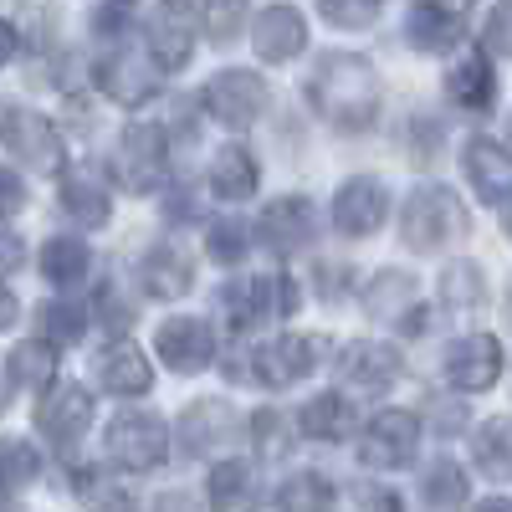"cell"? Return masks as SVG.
<instances>
[{
    "instance_id": "18",
    "label": "cell",
    "mask_w": 512,
    "mask_h": 512,
    "mask_svg": "<svg viewBox=\"0 0 512 512\" xmlns=\"http://www.w3.org/2000/svg\"><path fill=\"white\" fill-rule=\"evenodd\" d=\"M461 164H466V180H472L482 205H507L512 200V154L497 139H472Z\"/></svg>"
},
{
    "instance_id": "51",
    "label": "cell",
    "mask_w": 512,
    "mask_h": 512,
    "mask_svg": "<svg viewBox=\"0 0 512 512\" xmlns=\"http://www.w3.org/2000/svg\"><path fill=\"white\" fill-rule=\"evenodd\" d=\"M318 277H323V287H318V292H323V297H338V277H344V272H338V267H323Z\"/></svg>"
},
{
    "instance_id": "1",
    "label": "cell",
    "mask_w": 512,
    "mask_h": 512,
    "mask_svg": "<svg viewBox=\"0 0 512 512\" xmlns=\"http://www.w3.org/2000/svg\"><path fill=\"white\" fill-rule=\"evenodd\" d=\"M303 93H308V103L323 123L354 128V134H364V128L379 118V103H384V88H379L374 67L354 52H323L308 72Z\"/></svg>"
},
{
    "instance_id": "36",
    "label": "cell",
    "mask_w": 512,
    "mask_h": 512,
    "mask_svg": "<svg viewBox=\"0 0 512 512\" xmlns=\"http://www.w3.org/2000/svg\"><path fill=\"white\" fill-rule=\"evenodd\" d=\"M41 472V461L26 441H0V497H11L16 487H26Z\"/></svg>"
},
{
    "instance_id": "15",
    "label": "cell",
    "mask_w": 512,
    "mask_h": 512,
    "mask_svg": "<svg viewBox=\"0 0 512 512\" xmlns=\"http://www.w3.org/2000/svg\"><path fill=\"white\" fill-rule=\"evenodd\" d=\"M251 47L262 62H292L308 47V21L292 6H262L251 21Z\"/></svg>"
},
{
    "instance_id": "6",
    "label": "cell",
    "mask_w": 512,
    "mask_h": 512,
    "mask_svg": "<svg viewBox=\"0 0 512 512\" xmlns=\"http://www.w3.org/2000/svg\"><path fill=\"white\" fill-rule=\"evenodd\" d=\"M420 451V415L410 410H379L364 431V446H359V461L374 466V472H400L410 466Z\"/></svg>"
},
{
    "instance_id": "52",
    "label": "cell",
    "mask_w": 512,
    "mask_h": 512,
    "mask_svg": "<svg viewBox=\"0 0 512 512\" xmlns=\"http://www.w3.org/2000/svg\"><path fill=\"white\" fill-rule=\"evenodd\" d=\"M6 400H11V369H6V359H0V410H6Z\"/></svg>"
},
{
    "instance_id": "30",
    "label": "cell",
    "mask_w": 512,
    "mask_h": 512,
    "mask_svg": "<svg viewBox=\"0 0 512 512\" xmlns=\"http://www.w3.org/2000/svg\"><path fill=\"white\" fill-rule=\"evenodd\" d=\"M472 456H477V466H482L492 482H512V420H507V415L477 425Z\"/></svg>"
},
{
    "instance_id": "25",
    "label": "cell",
    "mask_w": 512,
    "mask_h": 512,
    "mask_svg": "<svg viewBox=\"0 0 512 512\" xmlns=\"http://www.w3.org/2000/svg\"><path fill=\"white\" fill-rule=\"evenodd\" d=\"M364 313L379 323H405L415 313V277L395 267L374 272V282H364Z\"/></svg>"
},
{
    "instance_id": "28",
    "label": "cell",
    "mask_w": 512,
    "mask_h": 512,
    "mask_svg": "<svg viewBox=\"0 0 512 512\" xmlns=\"http://www.w3.org/2000/svg\"><path fill=\"white\" fill-rule=\"evenodd\" d=\"M297 425H303L313 441H349V436H354V405L338 395V390L313 395V400L303 405V415H297Z\"/></svg>"
},
{
    "instance_id": "22",
    "label": "cell",
    "mask_w": 512,
    "mask_h": 512,
    "mask_svg": "<svg viewBox=\"0 0 512 512\" xmlns=\"http://www.w3.org/2000/svg\"><path fill=\"white\" fill-rule=\"evenodd\" d=\"M210 512H262V477L251 461H221L210 472Z\"/></svg>"
},
{
    "instance_id": "20",
    "label": "cell",
    "mask_w": 512,
    "mask_h": 512,
    "mask_svg": "<svg viewBox=\"0 0 512 512\" xmlns=\"http://www.w3.org/2000/svg\"><path fill=\"white\" fill-rule=\"evenodd\" d=\"M231 436H236L231 405H221V400L185 405V415H180V446H185V456H210V451L231 446Z\"/></svg>"
},
{
    "instance_id": "31",
    "label": "cell",
    "mask_w": 512,
    "mask_h": 512,
    "mask_svg": "<svg viewBox=\"0 0 512 512\" xmlns=\"http://www.w3.org/2000/svg\"><path fill=\"white\" fill-rule=\"evenodd\" d=\"M338 487L323 472H292L277 487V512H333Z\"/></svg>"
},
{
    "instance_id": "47",
    "label": "cell",
    "mask_w": 512,
    "mask_h": 512,
    "mask_svg": "<svg viewBox=\"0 0 512 512\" xmlns=\"http://www.w3.org/2000/svg\"><path fill=\"white\" fill-rule=\"evenodd\" d=\"M93 26H98L103 36H108V31L118 36V31L128 26V11H123V6H98V11H93Z\"/></svg>"
},
{
    "instance_id": "50",
    "label": "cell",
    "mask_w": 512,
    "mask_h": 512,
    "mask_svg": "<svg viewBox=\"0 0 512 512\" xmlns=\"http://www.w3.org/2000/svg\"><path fill=\"white\" fill-rule=\"evenodd\" d=\"M16 323V297H11V287L0 282V328H11Z\"/></svg>"
},
{
    "instance_id": "56",
    "label": "cell",
    "mask_w": 512,
    "mask_h": 512,
    "mask_svg": "<svg viewBox=\"0 0 512 512\" xmlns=\"http://www.w3.org/2000/svg\"><path fill=\"white\" fill-rule=\"evenodd\" d=\"M507 134H512V118H507Z\"/></svg>"
},
{
    "instance_id": "23",
    "label": "cell",
    "mask_w": 512,
    "mask_h": 512,
    "mask_svg": "<svg viewBox=\"0 0 512 512\" xmlns=\"http://www.w3.org/2000/svg\"><path fill=\"white\" fill-rule=\"evenodd\" d=\"M139 277H144V292H149V297H164V303H169V297H185V292L195 287L190 256H185L180 246H169V241H159V246L144 251Z\"/></svg>"
},
{
    "instance_id": "43",
    "label": "cell",
    "mask_w": 512,
    "mask_h": 512,
    "mask_svg": "<svg viewBox=\"0 0 512 512\" xmlns=\"http://www.w3.org/2000/svg\"><path fill=\"white\" fill-rule=\"evenodd\" d=\"M487 47L502 52V57H512V0L487 11Z\"/></svg>"
},
{
    "instance_id": "39",
    "label": "cell",
    "mask_w": 512,
    "mask_h": 512,
    "mask_svg": "<svg viewBox=\"0 0 512 512\" xmlns=\"http://www.w3.org/2000/svg\"><path fill=\"white\" fill-rule=\"evenodd\" d=\"M205 241H210V262H221V267H236L241 256H246V246H251V241H246V226H241V221H231V216L210 226V236H205Z\"/></svg>"
},
{
    "instance_id": "13",
    "label": "cell",
    "mask_w": 512,
    "mask_h": 512,
    "mask_svg": "<svg viewBox=\"0 0 512 512\" xmlns=\"http://www.w3.org/2000/svg\"><path fill=\"white\" fill-rule=\"evenodd\" d=\"M251 364H256V369H251L256 384L287 390V384L308 379V374L318 369V344H313V338H303V333H282V338H272V344L256 349Z\"/></svg>"
},
{
    "instance_id": "37",
    "label": "cell",
    "mask_w": 512,
    "mask_h": 512,
    "mask_svg": "<svg viewBox=\"0 0 512 512\" xmlns=\"http://www.w3.org/2000/svg\"><path fill=\"white\" fill-rule=\"evenodd\" d=\"M36 323H41V333H47L52 349H57V344H77L82 328H88L82 308H72V303H41V308H36Z\"/></svg>"
},
{
    "instance_id": "26",
    "label": "cell",
    "mask_w": 512,
    "mask_h": 512,
    "mask_svg": "<svg viewBox=\"0 0 512 512\" xmlns=\"http://www.w3.org/2000/svg\"><path fill=\"white\" fill-rule=\"evenodd\" d=\"M98 384L108 395H149L154 369H149V359L134 344H113V349L98 354Z\"/></svg>"
},
{
    "instance_id": "7",
    "label": "cell",
    "mask_w": 512,
    "mask_h": 512,
    "mask_svg": "<svg viewBox=\"0 0 512 512\" xmlns=\"http://www.w3.org/2000/svg\"><path fill=\"white\" fill-rule=\"evenodd\" d=\"M98 88L118 108H144L159 93V62L149 57V47H118L98 62Z\"/></svg>"
},
{
    "instance_id": "42",
    "label": "cell",
    "mask_w": 512,
    "mask_h": 512,
    "mask_svg": "<svg viewBox=\"0 0 512 512\" xmlns=\"http://www.w3.org/2000/svg\"><path fill=\"white\" fill-rule=\"evenodd\" d=\"M251 431H256V451H262V456L287 451V425H282V415H277V410H262V415L251 420Z\"/></svg>"
},
{
    "instance_id": "54",
    "label": "cell",
    "mask_w": 512,
    "mask_h": 512,
    "mask_svg": "<svg viewBox=\"0 0 512 512\" xmlns=\"http://www.w3.org/2000/svg\"><path fill=\"white\" fill-rule=\"evenodd\" d=\"M502 231L512 236V200H507V210H502Z\"/></svg>"
},
{
    "instance_id": "17",
    "label": "cell",
    "mask_w": 512,
    "mask_h": 512,
    "mask_svg": "<svg viewBox=\"0 0 512 512\" xmlns=\"http://www.w3.org/2000/svg\"><path fill=\"white\" fill-rule=\"evenodd\" d=\"M195 16L200 11H190V6H159L149 16V57L159 62V72H180L190 62V52H195V36H190Z\"/></svg>"
},
{
    "instance_id": "4",
    "label": "cell",
    "mask_w": 512,
    "mask_h": 512,
    "mask_svg": "<svg viewBox=\"0 0 512 512\" xmlns=\"http://www.w3.org/2000/svg\"><path fill=\"white\" fill-rule=\"evenodd\" d=\"M205 108H210V118H221L226 128H251L256 118L272 108V88H267V77H256L251 67H226V72L210 77Z\"/></svg>"
},
{
    "instance_id": "16",
    "label": "cell",
    "mask_w": 512,
    "mask_h": 512,
    "mask_svg": "<svg viewBox=\"0 0 512 512\" xmlns=\"http://www.w3.org/2000/svg\"><path fill=\"white\" fill-rule=\"evenodd\" d=\"M88 420H93V400L82 384H57V390L36 405V431L57 441V446H72L82 431H88Z\"/></svg>"
},
{
    "instance_id": "5",
    "label": "cell",
    "mask_w": 512,
    "mask_h": 512,
    "mask_svg": "<svg viewBox=\"0 0 512 512\" xmlns=\"http://www.w3.org/2000/svg\"><path fill=\"white\" fill-rule=\"evenodd\" d=\"M221 308L231 313V328L246 333L267 318H287L297 308V287L292 277H241L221 292Z\"/></svg>"
},
{
    "instance_id": "53",
    "label": "cell",
    "mask_w": 512,
    "mask_h": 512,
    "mask_svg": "<svg viewBox=\"0 0 512 512\" xmlns=\"http://www.w3.org/2000/svg\"><path fill=\"white\" fill-rule=\"evenodd\" d=\"M477 512H512V502L507 497H487V502H477Z\"/></svg>"
},
{
    "instance_id": "2",
    "label": "cell",
    "mask_w": 512,
    "mask_h": 512,
    "mask_svg": "<svg viewBox=\"0 0 512 512\" xmlns=\"http://www.w3.org/2000/svg\"><path fill=\"white\" fill-rule=\"evenodd\" d=\"M472 231V210L451 185H415L400 205V236L410 251H441Z\"/></svg>"
},
{
    "instance_id": "34",
    "label": "cell",
    "mask_w": 512,
    "mask_h": 512,
    "mask_svg": "<svg viewBox=\"0 0 512 512\" xmlns=\"http://www.w3.org/2000/svg\"><path fill=\"white\" fill-rule=\"evenodd\" d=\"M441 303H446L451 313H477V308L487 303V277H482V267H477V262H451V267L441 272Z\"/></svg>"
},
{
    "instance_id": "32",
    "label": "cell",
    "mask_w": 512,
    "mask_h": 512,
    "mask_svg": "<svg viewBox=\"0 0 512 512\" xmlns=\"http://www.w3.org/2000/svg\"><path fill=\"white\" fill-rule=\"evenodd\" d=\"M88 267H93V251H88V241H77V236H52L47 251H41V272H47V282H57V287L82 282Z\"/></svg>"
},
{
    "instance_id": "3",
    "label": "cell",
    "mask_w": 512,
    "mask_h": 512,
    "mask_svg": "<svg viewBox=\"0 0 512 512\" xmlns=\"http://www.w3.org/2000/svg\"><path fill=\"white\" fill-rule=\"evenodd\" d=\"M108 461L123 466V472H154V466L169 456V425L149 410H128L108 425Z\"/></svg>"
},
{
    "instance_id": "35",
    "label": "cell",
    "mask_w": 512,
    "mask_h": 512,
    "mask_svg": "<svg viewBox=\"0 0 512 512\" xmlns=\"http://www.w3.org/2000/svg\"><path fill=\"white\" fill-rule=\"evenodd\" d=\"M11 379L26 384V390H47V384L57 379V349L47 344V338H26V344H16Z\"/></svg>"
},
{
    "instance_id": "45",
    "label": "cell",
    "mask_w": 512,
    "mask_h": 512,
    "mask_svg": "<svg viewBox=\"0 0 512 512\" xmlns=\"http://www.w3.org/2000/svg\"><path fill=\"white\" fill-rule=\"evenodd\" d=\"M359 512H405V502L390 487H364L359 492Z\"/></svg>"
},
{
    "instance_id": "44",
    "label": "cell",
    "mask_w": 512,
    "mask_h": 512,
    "mask_svg": "<svg viewBox=\"0 0 512 512\" xmlns=\"http://www.w3.org/2000/svg\"><path fill=\"white\" fill-rule=\"evenodd\" d=\"M21 205H26V185H21V175H11V169H0V221L16 216Z\"/></svg>"
},
{
    "instance_id": "27",
    "label": "cell",
    "mask_w": 512,
    "mask_h": 512,
    "mask_svg": "<svg viewBox=\"0 0 512 512\" xmlns=\"http://www.w3.org/2000/svg\"><path fill=\"white\" fill-rule=\"evenodd\" d=\"M62 210H67L77 226H103L108 210H113L108 185L98 175H88V169H72V175L62 180Z\"/></svg>"
},
{
    "instance_id": "41",
    "label": "cell",
    "mask_w": 512,
    "mask_h": 512,
    "mask_svg": "<svg viewBox=\"0 0 512 512\" xmlns=\"http://www.w3.org/2000/svg\"><path fill=\"white\" fill-rule=\"evenodd\" d=\"M200 21H205L210 41H236L246 11H241V6H200Z\"/></svg>"
},
{
    "instance_id": "8",
    "label": "cell",
    "mask_w": 512,
    "mask_h": 512,
    "mask_svg": "<svg viewBox=\"0 0 512 512\" xmlns=\"http://www.w3.org/2000/svg\"><path fill=\"white\" fill-rule=\"evenodd\" d=\"M164 128L159 123H128L113 149V175L123 190H154L164 175Z\"/></svg>"
},
{
    "instance_id": "48",
    "label": "cell",
    "mask_w": 512,
    "mask_h": 512,
    "mask_svg": "<svg viewBox=\"0 0 512 512\" xmlns=\"http://www.w3.org/2000/svg\"><path fill=\"white\" fill-rule=\"evenodd\" d=\"M149 512H200V502L190 492H164V497H154Z\"/></svg>"
},
{
    "instance_id": "29",
    "label": "cell",
    "mask_w": 512,
    "mask_h": 512,
    "mask_svg": "<svg viewBox=\"0 0 512 512\" xmlns=\"http://www.w3.org/2000/svg\"><path fill=\"white\" fill-rule=\"evenodd\" d=\"M256 185H262V175H256V159L246 149H221L216 159H210V190H216L221 200H251Z\"/></svg>"
},
{
    "instance_id": "21",
    "label": "cell",
    "mask_w": 512,
    "mask_h": 512,
    "mask_svg": "<svg viewBox=\"0 0 512 512\" xmlns=\"http://www.w3.org/2000/svg\"><path fill=\"white\" fill-rule=\"evenodd\" d=\"M405 36H410L415 52H451L456 41L466 36V6H436V0L410 6Z\"/></svg>"
},
{
    "instance_id": "11",
    "label": "cell",
    "mask_w": 512,
    "mask_h": 512,
    "mask_svg": "<svg viewBox=\"0 0 512 512\" xmlns=\"http://www.w3.org/2000/svg\"><path fill=\"white\" fill-rule=\"evenodd\" d=\"M384 216H390V190H384L374 175H354L338 185L333 195V226L344 236H374L384 226Z\"/></svg>"
},
{
    "instance_id": "19",
    "label": "cell",
    "mask_w": 512,
    "mask_h": 512,
    "mask_svg": "<svg viewBox=\"0 0 512 512\" xmlns=\"http://www.w3.org/2000/svg\"><path fill=\"white\" fill-rule=\"evenodd\" d=\"M338 374H344V384H354V390H390V384L400 379V354L395 344H374V338H359V344H349L344 354H338Z\"/></svg>"
},
{
    "instance_id": "40",
    "label": "cell",
    "mask_w": 512,
    "mask_h": 512,
    "mask_svg": "<svg viewBox=\"0 0 512 512\" xmlns=\"http://www.w3.org/2000/svg\"><path fill=\"white\" fill-rule=\"evenodd\" d=\"M323 21H333V26H374L379 21V6L374 0H323Z\"/></svg>"
},
{
    "instance_id": "33",
    "label": "cell",
    "mask_w": 512,
    "mask_h": 512,
    "mask_svg": "<svg viewBox=\"0 0 512 512\" xmlns=\"http://www.w3.org/2000/svg\"><path fill=\"white\" fill-rule=\"evenodd\" d=\"M420 497H425V507H431V512H456L466 502V472H461L456 461L436 456L431 466H425V477H420Z\"/></svg>"
},
{
    "instance_id": "14",
    "label": "cell",
    "mask_w": 512,
    "mask_h": 512,
    "mask_svg": "<svg viewBox=\"0 0 512 512\" xmlns=\"http://www.w3.org/2000/svg\"><path fill=\"white\" fill-rule=\"evenodd\" d=\"M154 354L175 374H200L210 364V354H216V333H210L205 318H169L154 333Z\"/></svg>"
},
{
    "instance_id": "12",
    "label": "cell",
    "mask_w": 512,
    "mask_h": 512,
    "mask_svg": "<svg viewBox=\"0 0 512 512\" xmlns=\"http://www.w3.org/2000/svg\"><path fill=\"white\" fill-rule=\"evenodd\" d=\"M256 231H262V246L272 256H297V251H308V241L318 236V216H313V205L303 195H282V200H272L262 210Z\"/></svg>"
},
{
    "instance_id": "46",
    "label": "cell",
    "mask_w": 512,
    "mask_h": 512,
    "mask_svg": "<svg viewBox=\"0 0 512 512\" xmlns=\"http://www.w3.org/2000/svg\"><path fill=\"white\" fill-rule=\"evenodd\" d=\"M21 256H26L21 236H16L11 226H0V272H6V267H21Z\"/></svg>"
},
{
    "instance_id": "55",
    "label": "cell",
    "mask_w": 512,
    "mask_h": 512,
    "mask_svg": "<svg viewBox=\"0 0 512 512\" xmlns=\"http://www.w3.org/2000/svg\"><path fill=\"white\" fill-rule=\"evenodd\" d=\"M507 318H512V287H507Z\"/></svg>"
},
{
    "instance_id": "49",
    "label": "cell",
    "mask_w": 512,
    "mask_h": 512,
    "mask_svg": "<svg viewBox=\"0 0 512 512\" xmlns=\"http://www.w3.org/2000/svg\"><path fill=\"white\" fill-rule=\"evenodd\" d=\"M16 57V26L11 21H0V67H6Z\"/></svg>"
},
{
    "instance_id": "24",
    "label": "cell",
    "mask_w": 512,
    "mask_h": 512,
    "mask_svg": "<svg viewBox=\"0 0 512 512\" xmlns=\"http://www.w3.org/2000/svg\"><path fill=\"white\" fill-rule=\"evenodd\" d=\"M446 98H451L461 113H487V108H492V98H497V77H492L487 52H466V57L446 72Z\"/></svg>"
},
{
    "instance_id": "9",
    "label": "cell",
    "mask_w": 512,
    "mask_h": 512,
    "mask_svg": "<svg viewBox=\"0 0 512 512\" xmlns=\"http://www.w3.org/2000/svg\"><path fill=\"white\" fill-rule=\"evenodd\" d=\"M0 139H6V149L16 159H26L31 169H41V175H57L67 149H62V134L52 128V118H41L31 108H11L6 123H0Z\"/></svg>"
},
{
    "instance_id": "10",
    "label": "cell",
    "mask_w": 512,
    "mask_h": 512,
    "mask_svg": "<svg viewBox=\"0 0 512 512\" xmlns=\"http://www.w3.org/2000/svg\"><path fill=\"white\" fill-rule=\"evenodd\" d=\"M441 369H446V379L456 384V390H466V395L492 390L497 374H502V344H497L492 333H466V338H456V344L441 354Z\"/></svg>"
},
{
    "instance_id": "38",
    "label": "cell",
    "mask_w": 512,
    "mask_h": 512,
    "mask_svg": "<svg viewBox=\"0 0 512 512\" xmlns=\"http://www.w3.org/2000/svg\"><path fill=\"white\" fill-rule=\"evenodd\" d=\"M82 487V507L88 512H134V492L128 487H118V482H108V477H98V472H82L77 477Z\"/></svg>"
}]
</instances>
